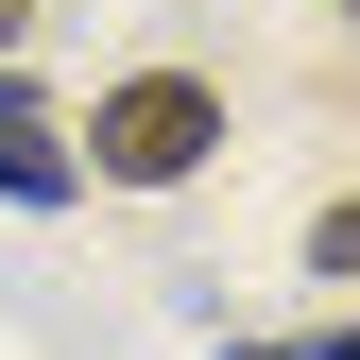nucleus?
<instances>
[{
    "label": "nucleus",
    "mask_w": 360,
    "mask_h": 360,
    "mask_svg": "<svg viewBox=\"0 0 360 360\" xmlns=\"http://www.w3.org/2000/svg\"><path fill=\"white\" fill-rule=\"evenodd\" d=\"M18 18H34V0H0V52H18Z\"/></svg>",
    "instance_id": "obj_4"
},
{
    "label": "nucleus",
    "mask_w": 360,
    "mask_h": 360,
    "mask_svg": "<svg viewBox=\"0 0 360 360\" xmlns=\"http://www.w3.org/2000/svg\"><path fill=\"white\" fill-rule=\"evenodd\" d=\"M0 206H69V138L34 120V86H0Z\"/></svg>",
    "instance_id": "obj_2"
},
{
    "label": "nucleus",
    "mask_w": 360,
    "mask_h": 360,
    "mask_svg": "<svg viewBox=\"0 0 360 360\" xmlns=\"http://www.w3.org/2000/svg\"><path fill=\"white\" fill-rule=\"evenodd\" d=\"M86 155H103V189H189V172L223 155V103H206L189 69H138L103 120H86Z\"/></svg>",
    "instance_id": "obj_1"
},
{
    "label": "nucleus",
    "mask_w": 360,
    "mask_h": 360,
    "mask_svg": "<svg viewBox=\"0 0 360 360\" xmlns=\"http://www.w3.org/2000/svg\"><path fill=\"white\" fill-rule=\"evenodd\" d=\"M326 360H360V326H343V343H326Z\"/></svg>",
    "instance_id": "obj_5"
},
{
    "label": "nucleus",
    "mask_w": 360,
    "mask_h": 360,
    "mask_svg": "<svg viewBox=\"0 0 360 360\" xmlns=\"http://www.w3.org/2000/svg\"><path fill=\"white\" fill-rule=\"evenodd\" d=\"M309 257H326V275H360V206H326V223H309Z\"/></svg>",
    "instance_id": "obj_3"
}]
</instances>
